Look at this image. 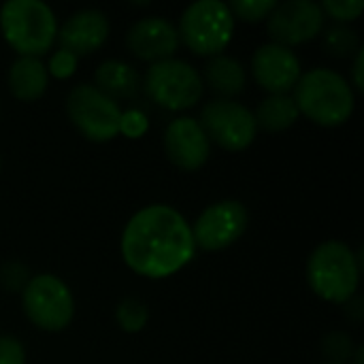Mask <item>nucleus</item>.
<instances>
[{"label": "nucleus", "mask_w": 364, "mask_h": 364, "mask_svg": "<svg viewBox=\"0 0 364 364\" xmlns=\"http://www.w3.org/2000/svg\"><path fill=\"white\" fill-rule=\"evenodd\" d=\"M94 85L111 100H132L141 92V75L122 60H107L96 68Z\"/></svg>", "instance_id": "f3484780"}, {"label": "nucleus", "mask_w": 364, "mask_h": 364, "mask_svg": "<svg viewBox=\"0 0 364 364\" xmlns=\"http://www.w3.org/2000/svg\"><path fill=\"white\" fill-rule=\"evenodd\" d=\"M115 320H117V324H119V328L124 333L134 335V333H141L147 326V322H149V309H147V305L143 301H139L134 296H128V299H124L117 305Z\"/></svg>", "instance_id": "412c9836"}, {"label": "nucleus", "mask_w": 364, "mask_h": 364, "mask_svg": "<svg viewBox=\"0 0 364 364\" xmlns=\"http://www.w3.org/2000/svg\"><path fill=\"white\" fill-rule=\"evenodd\" d=\"M198 124L205 130L209 143H215L218 147L232 154L247 149L258 134L254 111L237 100L226 98L207 102L200 111Z\"/></svg>", "instance_id": "1a4fd4ad"}, {"label": "nucleus", "mask_w": 364, "mask_h": 364, "mask_svg": "<svg viewBox=\"0 0 364 364\" xmlns=\"http://www.w3.org/2000/svg\"><path fill=\"white\" fill-rule=\"evenodd\" d=\"M162 143H164V151L168 160L186 173L200 171L209 162L211 143L205 130L200 128L198 119L194 117L183 115V117L168 122Z\"/></svg>", "instance_id": "ddd939ff"}, {"label": "nucleus", "mask_w": 364, "mask_h": 364, "mask_svg": "<svg viewBox=\"0 0 364 364\" xmlns=\"http://www.w3.org/2000/svg\"><path fill=\"white\" fill-rule=\"evenodd\" d=\"M252 75L269 96L288 94L301 79V60L288 47L267 43L252 55Z\"/></svg>", "instance_id": "f8f14e48"}, {"label": "nucleus", "mask_w": 364, "mask_h": 364, "mask_svg": "<svg viewBox=\"0 0 364 364\" xmlns=\"http://www.w3.org/2000/svg\"><path fill=\"white\" fill-rule=\"evenodd\" d=\"M126 47L134 58L156 64L175 58L179 34L177 28L164 17H143L130 26L126 34Z\"/></svg>", "instance_id": "4468645a"}, {"label": "nucleus", "mask_w": 364, "mask_h": 364, "mask_svg": "<svg viewBox=\"0 0 364 364\" xmlns=\"http://www.w3.org/2000/svg\"><path fill=\"white\" fill-rule=\"evenodd\" d=\"M0 284L2 288H6L9 292H19L26 288L28 284V269L21 267V264H4L2 271H0Z\"/></svg>", "instance_id": "bb28decb"}, {"label": "nucleus", "mask_w": 364, "mask_h": 364, "mask_svg": "<svg viewBox=\"0 0 364 364\" xmlns=\"http://www.w3.org/2000/svg\"><path fill=\"white\" fill-rule=\"evenodd\" d=\"M149 128V122L145 117V113L136 111V109H130L126 113H122V124H119V134H126L130 139H139L147 132Z\"/></svg>", "instance_id": "a878e982"}, {"label": "nucleus", "mask_w": 364, "mask_h": 364, "mask_svg": "<svg viewBox=\"0 0 364 364\" xmlns=\"http://www.w3.org/2000/svg\"><path fill=\"white\" fill-rule=\"evenodd\" d=\"M250 213L241 200H218L209 205L192 226L194 245L205 252H222L235 245L247 230Z\"/></svg>", "instance_id": "9d476101"}, {"label": "nucleus", "mask_w": 364, "mask_h": 364, "mask_svg": "<svg viewBox=\"0 0 364 364\" xmlns=\"http://www.w3.org/2000/svg\"><path fill=\"white\" fill-rule=\"evenodd\" d=\"M235 32V17L226 2L198 0L192 2L179 17L177 34L196 55H222L230 45Z\"/></svg>", "instance_id": "39448f33"}, {"label": "nucleus", "mask_w": 364, "mask_h": 364, "mask_svg": "<svg viewBox=\"0 0 364 364\" xmlns=\"http://www.w3.org/2000/svg\"><path fill=\"white\" fill-rule=\"evenodd\" d=\"M326 364H333V363H326Z\"/></svg>", "instance_id": "c756f323"}, {"label": "nucleus", "mask_w": 364, "mask_h": 364, "mask_svg": "<svg viewBox=\"0 0 364 364\" xmlns=\"http://www.w3.org/2000/svg\"><path fill=\"white\" fill-rule=\"evenodd\" d=\"M77 62H79L77 55H73V53L66 51V49H58V51L51 55V60H49L47 73H49L51 77H55V79H68V77L75 75Z\"/></svg>", "instance_id": "393cba45"}, {"label": "nucleus", "mask_w": 364, "mask_h": 364, "mask_svg": "<svg viewBox=\"0 0 364 364\" xmlns=\"http://www.w3.org/2000/svg\"><path fill=\"white\" fill-rule=\"evenodd\" d=\"M299 117H301V113L290 94L267 96L254 111L258 130L262 128L267 132H284L290 126H294Z\"/></svg>", "instance_id": "6ab92c4d"}, {"label": "nucleus", "mask_w": 364, "mask_h": 364, "mask_svg": "<svg viewBox=\"0 0 364 364\" xmlns=\"http://www.w3.org/2000/svg\"><path fill=\"white\" fill-rule=\"evenodd\" d=\"M111 26L102 11L98 9H81L73 13L62 28H58V43L60 49L70 51L73 55H90L98 51L109 38Z\"/></svg>", "instance_id": "2eb2a0df"}, {"label": "nucleus", "mask_w": 364, "mask_h": 364, "mask_svg": "<svg viewBox=\"0 0 364 364\" xmlns=\"http://www.w3.org/2000/svg\"><path fill=\"white\" fill-rule=\"evenodd\" d=\"M126 267L147 279H166L194 258L190 222L171 205H149L136 211L122 232Z\"/></svg>", "instance_id": "f257e3e1"}, {"label": "nucleus", "mask_w": 364, "mask_h": 364, "mask_svg": "<svg viewBox=\"0 0 364 364\" xmlns=\"http://www.w3.org/2000/svg\"><path fill=\"white\" fill-rule=\"evenodd\" d=\"M352 81H354V87L358 92L364 90V49H360L356 55H354V68H352ZM352 87V90H354Z\"/></svg>", "instance_id": "c85d7f7f"}, {"label": "nucleus", "mask_w": 364, "mask_h": 364, "mask_svg": "<svg viewBox=\"0 0 364 364\" xmlns=\"http://www.w3.org/2000/svg\"><path fill=\"white\" fill-rule=\"evenodd\" d=\"M143 90L158 107L166 111H186L203 98L205 83L192 64L168 58L147 68Z\"/></svg>", "instance_id": "423d86ee"}, {"label": "nucleus", "mask_w": 364, "mask_h": 364, "mask_svg": "<svg viewBox=\"0 0 364 364\" xmlns=\"http://www.w3.org/2000/svg\"><path fill=\"white\" fill-rule=\"evenodd\" d=\"M0 32L19 58H41L55 45L58 19L41 0H9L0 6Z\"/></svg>", "instance_id": "20e7f679"}, {"label": "nucleus", "mask_w": 364, "mask_h": 364, "mask_svg": "<svg viewBox=\"0 0 364 364\" xmlns=\"http://www.w3.org/2000/svg\"><path fill=\"white\" fill-rule=\"evenodd\" d=\"M324 13L320 4L311 0H286L275 6L267 19V32L271 43L292 49L314 41L324 30Z\"/></svg>", "instance_id": "9b49d317"}, {"label": "nucleus", "mask_w": 364, "mask_h": 364, "mask_svg": "<svg viewBox=\"0 0 364 364\" xmlns=\"http://www.w3.org/2000/svg\"><path fill=\"white\" fill-rule=\"evenodd\" d=\"M70 124L92 143H109L119 134L122 109L92 83L75 85L66 96Z\"/></svg>", "instance_id": "0eeeda50"}, {"label": "nucleus", "mask_w": 364, "mask_h": 364, "mask_svg": "<svg viewBox=\"0 0 364 364\" xmlns=\"http://www.w3.org/2000/svg\"><path fill=\"white\" fill-rule=\"evenodd\" d=\"M324 49L335 58H350L352 53L356 55L360 51V41L356 30L343 23H335L324 32Z\"/></svg>", "instance_id": "aec40b11"}, {"label": "nucleus", "mask_w": 364, "mask_h": 364, "mask_svg": "<svg viewBox=\"0 0 364 364\" xmlns=\"http://www.w3.org/2000/svg\"><path fill=\"white\" fill-rule=\"evenodd\" d=\"M279 2L275 0H235L228 4L232 17L237 19H243L247 23H258V21H264L269 19V15L275 11Z\"/></svg>", "instance_id": "4be33fe9"}, {"label": "nucleus", "mask_w": 364, "mask_h": 364, "mask_svg": "<svg viewBox=\"0 0 364 364\" xmlns=\"http://www.w3.org/2000/svg\"><path fill=\"white\" fill-rule=\"evenodd\" d=\"M26 318L41 331L60 333L75 316V299L70 288L51 273H41L28 279L21 290Z\"/></svg>", "instance_id": "6e6552de"}, {"label": "nucleus", "mask_w": 364, "mask_h": 364, "mask_svg": "<svg viewBox=\"0 0 364 364\" xmlns=\"http://www.w3.org/2000/svg\"><path fill=\"white\" fill-rule=\"evenodd\" d=\"M0 364H26V350L13 335H0Z\"/></svg>", "instance_id": "cd10ccee"}, {"label": "nucleus", "mask_w": 364, "mask_h": 364, "mask_svg": "<svg viewBox=\"0 0 364 364\" xmlns=\"http://www.w3.org/2000/svg\"><path fill=\"white\" fill-rule=\"evenodd\" d=\"M203 83H207L220 98L232 100L245 90L247 75L239 60L230 55H213L205 64V73L200 75Z\"/></svg>", "instance_id": "a211bd4d"}, {"label": "nucleus", "mask_w": 364, "mask_h": 364, "mask_svg": "<svg viewBox=\"0 0 364 364\" xmlns=\"http://www.w3.org/2000/svg\"><path fill=\"white\" fill-rule=\"evenodd\" d=\"M11 94L21 102L38 100L49 85V73L41 58H17L6 75Z\"/></svg>", "instance_id": "dca6fc26"}, {"label": "nucleus", "mask_w": 364, "mask_h": 364, "mask_svg": "<svg viewBox=\"0 0 364 364\" xmlns=\"http://www.w3.org/2000/svg\"><path fill=\"white\" fill-rule=\"evenodd\" d=\"M322 350L333 360V364H346L356 354V348L352 343V337H348L346 333H331L324 339Z\"/></svg>", "instance_id": "b1692460"}, {"label": "nucleus", "mask_w": 364, "mask_h": 364, "mask_svg": "<svg viewBox=\"0 0 364 364\" xmlns=\"http://www.w3.org/2000/svg\"><path fill=\"white\" fill-rule=\"evenodd\" d=\"M292 92L299 113L324 128L346 124L356 107L352 83L331 68H314L303 73Z\"/></svg>", "instance_id": "f03ea898"}, {"label": "nucleus", "mask_w": 364, "mask_h": 364, "mask_svg": "<svg viewBox=\"0 0 364 364\" xmlns=\"http://www.w3.org/2000/svg\"><path fill=\"white\" fill-rule=\"evenodd\" d=\"M320 9H322L324 17H331L337 23L348 26V23H352V21H356L360 17L364 2L363 0H324L320 4Z\"/></svg>", "instance_id": "5701e85b"}, {"label": "nucleus", "mask_w": 364, "mask_h": 364, "mask_svg": "<svg viewBox=\"0 0 364 364\" xmlns=\"http://www.w3.org/2000/svg\"><path fill=\"white\" fill-rule=\"evenodd\" d=\"M363 260L348 243L326 241L318 245L307 260V284L316 296L326 303L346 305L356 296Z\"/></svg>", "instance_id": "7ed1b4c3"}]
</instances>
